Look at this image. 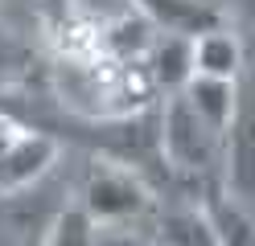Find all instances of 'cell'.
Returning a JSON list of instances; mask_svg holds the SVG:
<instances>
[{
	"mask_svg": "<svg viewBox=\"0 0 255 246\" xmlns=\"http://www.w3.org/2000/svg\"><path fill=\"white\" fill-rule=\"evenodd\" d=\"M74 205L87 213L95 226H136L140 218L156 213V193L144 180V172L128 168L116 160H95L78 189Z\"/></svg>",
	"mask_w": 255,
	"mask_h": 246,
	"instance_id": "2",
	"label": "cell"
},
{
	"mask_svg": "<svg viewBox=\"0 0 255 246\" xmlns=\"http://www.w3.org/2000/svg\"><path fill=\"white\" fill-rule=\"evenodd\" d=\"M156 152L173 176H189L194 189L227 185V136L214 131L202 115L185 103V94L161 98L156 111Z\"/></svg>",
	"mask_w": 255,
	"mask_h": 246,
	"instance_id": "1",
	"label": "cell"
},
{
	"mask_svg": "<svg viewBox=\"0 0 255 246\" xmlns=\"http://www.w3.org/2000/svg\"><path fill=\"white\" fill-rule=\"evenodd\" d=\"M91 242H95V222L78 205H70L58 218V226H54V234H50L45 246H91Z\"/></svg>",
	"mask_w": 255,
	"mask_h": 246,
	"instance_id": "11",
	"label": "cell"
},
{
	"mask_svg": "<svg viewBox=\"0 0 255 246\" xmlns=\"http://www.w3.org/2000/svg\"><path fill=\"white\" fill-rule=\"evenodd\" d=\"M189 62H194V74L198 78H222V82H235L239 66H243V37L235 29L218 25V29H206L189 41Z\"/></svg>",
	"mask_w": 255,
	"mask_h": 246,
	"instance_id": "7",
	"label": "cell"
},
{
	"mask_svg": "<svg viewBox=\"0 0 255 246\" xmlns=\"http://www.w3.org/2000/svg\"><path fill=\"white\" fill-rule=\"evenodd\" d=\"M58 156H62V140L58 136L21 127L17 136L0 148V193L33 189L37 180L58 172Z\"/></svg>",
	"mask_w": 255,
	"mask_h": 246,
	"instance_id": "5",
	"label": "cell"
},
{
	"mask_svg": "<svg viewBox=\"0 0 255 246\" xmlns=\"http://www.w3.org/2000/svg\"><path fill=\"white\" fill-rule=\"evenodd\" d=\"M198 4H210V8H218V0H198Z\"/></svg>",
	"mask_w": 255,
	"mask_h": 246,
	"instance_id": "13",
	"label": "cell"
},
{
	"mask_svg": "<svg viewBox=\"0 0 255 246\" xmlns=\"http://www.w3.org/2000/svg\"><path fill=\"white\" fill-rule=\"evenodd\" d=\"M91 246H156V238L136 226H95Z\"/></svg>",
	"mask_w": 255,
	"mask_h": 246,
	"instance_id": "12",
	"label": "cell"
},
{
	"mask_svg": "<svg viewBox=\"0 0 255 246\" xmlns=\"http://www.w3.org/2000/svg\"><path fill=\"white\" fill-rule=\"evenodd\" d=\"M227 189L255 193V37L243 41V66L235 74V119L227 131Z\"/></svg>",
	"mask_w": 255,
	"mask_h": 246,
	"instance_id": "4",
	"label": "cell"
},
{
	"mask_svg": "<svg viewBox=\"0 0 255 246\" xmlns=\"http://www.w3.org/2000/svg\"><path fill=\"white\" fill-rule=\"evenodd\" d=\"M185 103L194 107L206 123H210L214 131H222L227 136L231 131V119H235V82H222V78H189L185 82Z\"/></svg>",
	"mask_w": 255,
	"mask_h": 246,
	"instance_id": "10",
	"label": "cell"
},
{
	"mask_svg": "<svg viewBox=\"0 0 255 246\" xmlns=\"http://www.w3.org/2000/svg\"><path fill=\"white\" fill-rule=\"evenodd\" d=\"M70 205V180H62L58 172L37 180L33 189L0 193V246H45Z\"/></svg>",
	"mask_w": 255,
	"mask_h": 246,
	"instance_id": "3",
	"label": "cell"
},
{
	"mask_svg": "<svg viewBox=\"0 0 255 246\" xmlns=\"http://www.w3.org/2000/svg\"><path fill=\"white\" fill-rule=\"evenodd\" d=\"M189 41H194V37H173V33H156V41H152L148 58H144L152 86L161 90L165 98H169V94H181V90H185V82L194 78Z\"/></svg>",
	"mask_w": 255,
	"mask_h": 246,
	"instance_id": "8",
	"label": "cell"
},
{
	"mask_svg": "<svg viewBox=\"0 0 255 246\" xmlns=\"http://www.w3.org/2000/svg\"><path fill=\"white\" fill-rule=\"evenodd\" d=\"M152 238H156V246H218L198 201L156 209V234Z\"/></svg>",
	"mask_w": 255,
	"mask_h": 246,
	"instance_id": "9",
	"label": "cell"
},
{
	"mask_svg": "<svg viewBox=\"0 0 255 246\" xmlns=\"http://www.w3.org/2000/svg\"><path fill=\"white\" fill-rule=\"evenodd\" d=\"M140 8V16L156 29V33H173V37H198L206 29L227 25L222 8L198 4V0H132Z\"/></svg>",
	"mask_w": 255,
	"mask_h": 246,
	"instance_id": "6",
	"label": "cell"
}]
</instances>
